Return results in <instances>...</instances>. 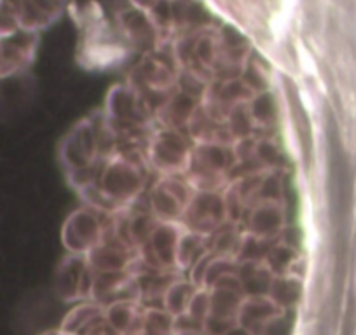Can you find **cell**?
Returning <instances> with one entry per match:
<instances>
[{
	"instance_id": "6da1fadb",
	"label": "cell",
	"mask_w": 356,
	"mask_h": 335,
	"mask_svg": "<svg viewBox=\"0 0 356 335\" xmlns=\"http://www.w3.org/2000/svg\"><path fill=\"white\" fill-rule=\"evenodd\" d=\"M23 0H0V39L15 35L19 28Z\"/></svg>"
}]
</instances>
